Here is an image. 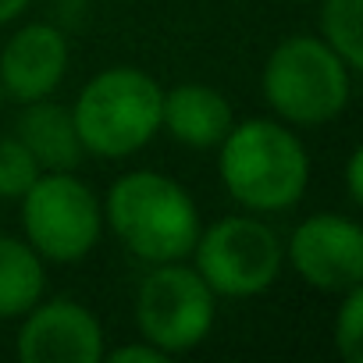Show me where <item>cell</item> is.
I'll list each match as a JSON object with an SVG mask.
<instances>
[{"label": "cell", "mask_w": 363, "mask_h": 363, "mask_svg": "<svg viewBox=\"0 0 363 363\" xmlns=\"http://www.w3.org/2000/svg\"><path fill=\"white\" fill-rule=\"evenodd\" d=\"M100 200L104 228L128 257L139 264L189 260L203 218L193 193L178 178L153 167H132L111 182L107 196Z\"/></svg>", "instance_id": "2"}, {"label": "cell", "mask_w": 363, "mask_h": 363, "mask_svg": "<svg viewBox=\"0 0 363 363\" xmlns=\"http://www.w3.org/2000/svg\"><path fill=\"white\" fill-rule=\"evenodd\" d=\"M22 239L47 264H79L104 239V200L79 171H40L22 193Z\"/></svg>", "instance_id": "6"}, {"label": "cell", "mask_w": 363, "mask_h": 363, "mask_svg": "<svg viewBox=\"0 0 363 363\" xmlns=\"http://www.w3.org/2000/svg\"><path fill=\"white\" fill-rule=\"evenodd\" d=\"M47 296V260L22 239L0 232V320H18Z\"/></svg>", "instance_id": "13"}, {"label": "cell", "mask_w": 363, "mask_h": 363, "mask_svg": "<svg viewBox=\"0 0 363 363\" xmlns=\"http://www.w3.org/2000/svg\"><path fill=\"white\" fill-rule=\"evenodd\" d=\"M29 4H33V0H0V29L11 26V22H18V18L29 11Z\"/></svg>", "instance_id": "19"}, {"label": "cell", "mask_w": 363, "mask_h": 363, "mask_svg": "<svg viewBox=\"0 0 363 363\" xmlns=\"http://www.w3.org/2000/svg\"><path fill=\"white\" fill-rule=\"evenodd\" d=\"M36 178H40V164L22 146V139L15 132L0 135V200H4V203H18L22 193L33 186Z\"/></svg>", "instance_id": "15"}, {"label": "cell", "mask_w": 363, "mask_h": 363, "mask_svg": "<svg viewBox=\"0 0 363 363\" xmlns=\"http://www.w3.org/2000/svg\"><path fill=\"white\" fill-rule=\"evenodd\" d=\"M104 359L111 363H167L171 356H164L157 345H150L146 338H135V342H121L114 349L104 352Z\"/></svg>", "instance_id": "17"}, {"label": "cell", "mask_w": 363, "mask_h": 363, "mask_svg": "<svg viewBox=\"0 0 363 363\" xmlns=\"http://www.w3.org/2000/svg\"><path fill=\"white\" fill-rule=\"evenodd\" d=\"M356 68H349L320 36L296 33L271 47L260 68L267 111L292 128H320L345 114Z\"/></svg>", "instance_id": "3"}, {"label": "cell", "mask_w": 363, "mask_h": 363, "mask_svg": "<svg viewBox=\"0 0 363 363\" xmlns=\"http://www.w3.org/2000/svg\"><path fill=\"white\" fill-rule=\"evenodd\" d=\"M235 125L232 100L207 86V82H178L164 89L160 107V132H167L178 146L186 150H218V143Z\"/></svg>", "instance_id": "11"}, {"label": "cell", "mask_w": 363, "mask_h": 363, "mask_svg": "<svg viewBox=\"0 0 363 363\" xmlns=\"http://www.w3.org/2000/svg\"><path fill=\"white\" fill-rule=\"evenodd\" d=\"M189 264L218 299H257L285 271V239L264 214H228L200 228Z\"/></svg>", "instance_id": "5"}, {"label": "cell", "mask_w": 363, "mask_h": 363, "mask_svg": "<svg viewBox=\"0 0 363 363\" xmlns=\"http://www.w3.org/2000/svg\"><path fill=\"white\" fill-rule=\"evenodd\" d=\"M285 267L324 296L363 285V228L352 214L317 211L285 235Z\"/></svg>", "instance_id": "8"}, {"label": "cell", "mask_w": 363, "mask_h": 363, "mask_svg": "<svg viewBox=\"0 0 363 363\" xmlns=\"http://www.w3.org/2000/svg\"><path fill=\"white\" fill-rule=\"evenodd\" d=\"M218 296L189 260L146 264L135 289L132 317L139 338L157 345L164 356H186L200 349L218 324Z\"/></svg>", "instance_id": "7"}, {"label": "cell", "mask_w": 363, "mask_h": 363, "mask_svg": "<svg viewBox=\"0 0 363 363\" xmlns=\"http://www.w3.org/2000/svg\"><path fill=\"white\" fill-rule=\"evenodd\" d=\"M107 335L100 317L72 296H43L18 317L15 356L22 363H100Z\"/></svg>", "instance_id": "9"}, {"label": "cell", "mask_w": 363, "mask_h": 363, "mask_svg": "<svg viewBox=\"0 0 363 363\" xmlns=\"http://www.w3.org/2000/svg\"><path fill=\"white\" fill-rule=\"evenodd\" d=\"M72 68V43L54 22H26L0 47V89L11 104L54 96Z\"/></svg>", "instance_id": "10"}, {"label": "cell", "mask_w": 363, "mask_h": 363, "mask_svg": "<svg viewBox=\"0 0 363 363\" xmlns=\"http://www.w3.org/2000/svg\"><path fill=\"white\" fill-rule=\"evenodd\" d=\"M218 178L250 214H285L303 203L310 186V150L299 128L267 118H246L218 143Z\"/></svg>", "instance_id": "1"}, {"label": "cell", "mask_w": 363, "mask_h": 363, "mask_svg": "<svg viewBox=\"0 0 363 363\" xmlns=\"http://www.w3.org/2000/svg\"><path fill=\"white\" fill-rule=\"evenodd\" d=\"M289 4H317V0H289Z\"/></svg>", "instance_id": "20"}, {"label": "cell", "mask_w": 363, "mask_h": 363, "mask_svg": "<svg viewBox=\"0 0 363 363\" xmlns=\"http://www.w3.org/2000/svg\"><path fill=\"white\" fill-rule=\"evenodd\" d=\"M317 36L349 65L363 68V0H317Z\"/></svg>", "instance_id": "14"}, {"label": "cell", "mask_w": 363, "mask_h": 363, "mask_svg": "<svg viewBox=\"0 0 363 363\" xmlns=\"http://www.w3.org/2000/svg\"><path fill=\"white\" fill-rule=\"evenodd\" d=\"M4 104H8V100H4V89H0V111H4Z\"/></svg>", "instance_id": "21"}, {"label": "cell", "mask_w": 363, "mask_h": 363, "mask_svg": "<svg viewBox=\"0 0 363 363\" xmlns=\"http://www.w3.org/2000/svg\"><path fill=\"white\" fill-rule=\"evenodd\" d=\"M15 135L33 153L40 171H79L86 150L75 132L72 107L57 104L54 96L22 104V114L15 121Z\"/></svg>", "instance_id": "12"}, {"label": "cell", "mask_w": 363, "mask_h": 363, "mask_svg": "<svg viewBox=\"0 0 363 363\" xmlns=\"http://www.w3.org/2000/svg\"><path fill=\"white\" fill-rule=\"evenodd\" d=\"M331 335H335V352L345 363H359L363 359V285L345 289L338 296Z\"/></svg>", "instance_id": "16"}, {"label": "cell", "mask_w": 363, "mask_h": 363, "mask_svg": "<svg viewBox=\"0 0 363 363\" xmlns=\"http://www.w3.org/2000/svg\"><path fill=\"white\" fill-rule=\"evenodd\" d=\"M345 200L352 207H363V150L352 146L349 157H345Z\"/></svg>", "instance_id": "18"}, {"label": "cell", "mask_w": 363, "mask_h": 363, "mask_svg": "<svg viewBox=\"0 0 363 363\" xmlns=\"http://www.w3.org/2000/svg\"><path fill=\"white\" fill-rule=\"evenodd\" d=\"M164 86L135 65H111L86 79L72 104L86 157L128 160L160 135Z\"/></svg>", "instance_id": "4"}]
</instances>
